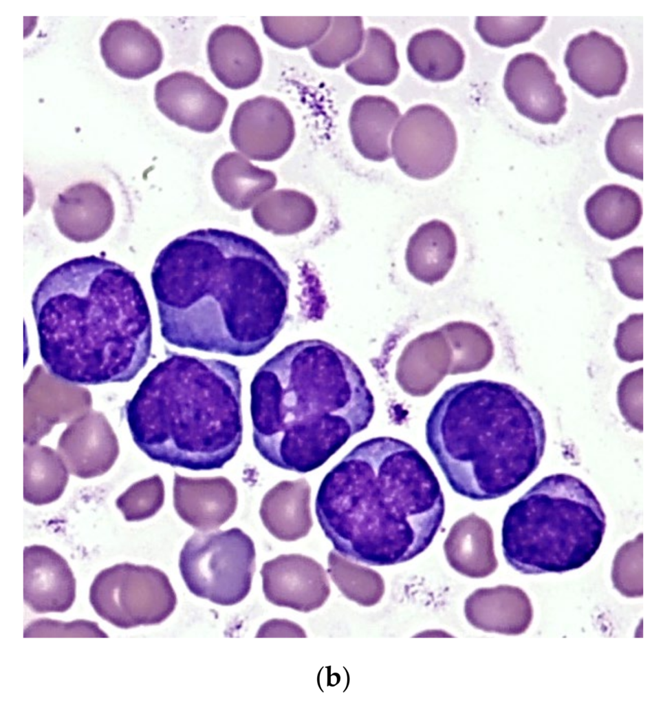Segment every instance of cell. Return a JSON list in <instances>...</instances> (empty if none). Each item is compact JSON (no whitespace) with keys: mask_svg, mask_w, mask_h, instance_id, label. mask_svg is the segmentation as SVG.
<instances>
[{"mask_svg":"<svg viewBox=\"0 0 663 705\" xmlns=\"http://www.w3.org/2000/svg\"><path fill=\"white\" fill-rule=\"evenodd\" d=\"M237 501L235 487L225 477L190 478L175 474V509L195 529L209 531L219 527L233 515Z\"/></svg>","mask_w":663,"mask_h":705,"instance_id":"cell-21","label":"cell"},{"mask_svg":"<svg viewBox=\"0 0 663 705\" xmlns=\"http://www.w3.org/2000/svg\"><path fill=\"white\" fill-rule=\"evenodd\" d=\"M237 149L249 158L270 161L283 156L295 137L294 118L285 105L274 97L257 96L237 108L230 128Z\"/></svg>","mask_w":663,"mask_h":705,"instance_id":"cell-12","label":"cell"},{"mask_svg":"<svg viewBox=\"0 0 663 705\" xmlns=\"http://www.w3.org/2000/svg\"><path fill=\"white\" fill-rule=\"evenodd\" d=\"M241 381L228 361L172 353L125 405L138 447L153 461L191 470L221 468L242 441Z\"/></svg>","mask_w":663,"mask_h":705,"instance_id":"cell-6","label":"cell"},{"mask_svg":"<svg viewBox=\"0 0 663 705\" xmlns=\"http://www.w3.org/2000/svg\"><path fill=\"white\" fill-rule=\"evenodd\" d=\"M315 508L336 551L385 566L426 549L442 523L445 503L421 454L402 440L380 436L357 445L325 475Z\"/></svg>","mask_w":663,"mask_h":705,"instance_id":"cell-2","label":"cell"},{"mask_svg":"<svg viewBox=\"0 0 663 705\" xmlns=\"http://www.w3.org/2000/svg\"><path fill=\"white\" fill-rule=\"evenodd\" d=\"M23 638H109L96 622L77 619L63 622L47 618L31 621L24 629Z\"/></svg>","mask_w":663,"mask_h":705,"instance_id":"cell-39","label":"cell"},{"mask_svg":"<svg viewBox=\"0 0 663 705\" xmlns=\"http://www.w3.org/2000/svg\"><path fill=\"white\" fill-rule=\"evenodd\" d=\"M164 501V485L155 474L131 485L116 501V507L127 521H139L153 516Z\"/></svg>","mask_w":663,"mask_h":705,"instance_id":"cell-37","label":"cell"},{"mask_svg":"<svg viewBox=\"0 0 663 705\" xmlns=\"http://www.w3.org/2000/svg\"><path fill=\"white\" fill-rule=\"evenodd\" d=\"M426 439L452 489L485 501L509 494L535 471L546 432L523 392L481 379L445 391L426 420Z\"/></svg>","mask_w":663,"mask_h":705,"instance_id":"cell-5","label":"cell"},{"mask_svg":"<svg viewBox=\"0 0 663 705\" xmlns=\"http://www.w3.org/2000/svg\"><path fill=\"white\" fill-rule=\"evenodd\" d=\"M585 213L599 235L616 240L631 233L642 215L640 196L627 187L612 184L599 188L586 201Z\"/></svg>","mask_w":663,"mask_h":705,"instance_id":"cell-28","label":"cell"},{"mask_svg":"<svg viewBox=\"0 0 663 705\" xmlns=\"http://www.w3.org/2000/svg\"><path fill=\"white\" fill-rule=\"evenodd\" d=\"M643 115L617 118L605 140L607 160L619 172L643 180Z\"/></svg>","mask_w":663,"mask_h":705,"instance_id":"cell-33","label":"cell"},{"mask_svg":"<svg viewBox=\"0 0 663 705\" xmlns=\"http://www.w3.org/2000/svg\"><path fill=\"white\" fill-rule=\"evenodd\" d=\"M69 470L58 452L36 444L23 449V498L35 505L49 504L63 494Z\"/></svg>","mask_w":663,"mask_h":705,"instance_id":"cell-30","label":"cell"},{"mask_svg":"<svg viewBox=\"0 0 663 705\" xmlns=\"http://www.w3.org/2000/svg\"><path fill=\"white\" fill-rule=\"evenodd\" d=\"M102 57L108 68L121 77L139 79L157 70L164 52L159 39L135 19L111 22L100 37Z\"/></svg>","mask_w":663,"mask_h":705,"instance_id":"cell-19","label":"cell"},{"mask_svg":"<svg viewBox=\"0 0 663 705\" xmlns=\"http://www.w3.org/2000/svg\"><path fill=\"white\" fill-rule=\"evenodd\" d=\"M444 551L451 567L467 577L483 578L498 567L492 529L486 520L473 512L453 525Z\"/></svg>","mask_w":663,"mask_h":705,"instance_id":"cell-24","label":"cell"},{"mask_svg":"<svg viewBox=\"0 0 663 705\" xmlns=\"http://www.w3.org/2000/svg\"><path fill=\"white\" fill-rule=\"evenodd\" d=\"M642 368L627 374L621 380L617 391V401L622 414L631 422L642 421Z\"/></svg>","mask_w":663,"mask_h":705,"instance_id":"cell-42","label":"cell"},{"mask_svg":"<svg viewBox=\"0 0 663 705\" xmlns=\"http://www.w3.org/2000/svg\"><path fill=\"white\" fill-rule=\"evenodd\" d=\"M457 254V240L451 227L439 220L420 226L409 240L405 253L407 270L427 284L442 280L451 269Z\"/></svg>","mask_w":663,"mask_h":705,"instance_id":"cell-27","label":"cell"},{"mask_svg":"<svg viewBox=\"0 0 663 705\" xmlns=\"http://www.w3.org/2000/svg\"><path fill=\"white\" fill-rule=\"evenodd\" d=\"M260 574L266 600L278 607L309 613L320 608L331 593L323 566L302 554H282L266 561Z\"/></svg>","mask_w":663,"mask_h":705,"instance_id":"cell-16","label":"cell"},{"mask_svg":"<svg viewBox=\"0 0 663 705\" xmlns=\"http://www.w3.org/2000/svg\"><path fill=\"white\" fill-rule=\"evenodd\" d=\"M327 563L332 581L347 599L367 607L381 600L385 585L376 571L354 563L333 550L328 554Z\"/></svg>","mask_w":663,"mask_h":705,"instance_id":"cell-34","label":"cell"},{"mask_svg":"<svg viewBox=\"0 0 663 705\" xmlns=\"http://www.w3.org/2000/svg\"><path fill=\"white\" fill-rule=\"evenodd\" d=\"M407 59L413 69L433 82L453 79L462 70L465 53L450 34L428 29L413 35L406 47Z\"/></svg>","mask_w":663,"mask_h":705,"instance_id":"cell-29","label":"cell"},{"mask_svg":"<svg viewBox=\"0 0 663 705\" xmlns=\"http://www.w3.org/2000/svg\"><path fill=\"white\" fill-rule=\"evenodd\" d=\"M210 67L226 87L240 90L260 77L263 57L254 37L241 26L224 24L216 28L207 42Z\"/></svg>","mask_w":663,"mask_h":705,"instance_id":"cell-22","label":"cell"},{"mask_svg":"<svg viewBox=\"0 0 663 705\" xmlns=\"http://www.w3.org/2000/svg\"><path fill=\"white\" fill-rule=\"evenodd\" d=\"M264 33L274 42L290 49L310 47L327 32L331 17H261Z\"/></svg>","mask_w":663,"mask_h":705,"instance_id":"cell-35","label":"cell"},{"mask_svg":"<svg viewBox=\"0 0 663 705\" xmlns=\"http://www.w3.org/2000/svg\"><path fill=\"white\" fill-rule=\"evenodd\" d=\"M253 441L280 468L323 465L369 425L373 397L343 352L319 339L291 344L266 361L250 386Z\"/></svg>","mask_w":663,"mask_h":705,"instance_id":"cell-4","label":"cell"},{"mask_svg":"<svg viewBox=\"0 0 663 705\" xmlns=\"http://www.w3.org/2000/svg\"><path fill=\"white\" fill-rule=\"evenodd\" d=\"M76 578L67 560L45 545L23 550V599L36 613H64L76 598Z\"/></svg>","mask_w":663,"mask_h":705,"instance_id":"cell-17","label":"cell"},{"mask_svg":"<svg viewBox=\"0 0 663 705\" xmlns=\"http://www.w3.org/2000/svg\"><path fill=\"white\" fill-rule=\"evenodd\" d=\"M310 486L304 478L279 482L263 496L259 514L268 532L283 541L305 537L313 522Z\"/></svg>","mask_w":663,"mask_h":705,"instance_id":"cell-25","label":"cell"},{"mask_svg":"<svg viewBox=\"0 0 663 705\" xmlns=\"http://www.w3.org/2000/svg\"><path fill=\"white\" fill-rule=\"evenodd\" d=\"M365 31L360 17H332L325 34L308 48L311 57L318 65L329 69L339 67L355 58L362 50Z\"/></svg>","mask_w":663,"mask_h":705,"instance_id":"cell-32","label":"cell"},{"mask_svg":"<svg viewBox=\"0 0 663 705\" xmlns=\"http://www.w3.org/2000/svg\"><path fill=\"white\" fill-rule=\"evenodd\" d=\"M52 213L63 235L76 242H89L110 229L115 208L105 188L94 182H82L58 194Z\"/></svg>","mask_w":663,"mask_h":705,"instance_id":"cell-20","label":"cell"},{"mask_svg":"<svg viewBox=\"0 0 663 705\" xmlns=\"http://www.w3.org/2000/svg\"><path fill=\"white\" fill-rule=\"evenodd\" d=\"M606 526L601 505L584 482L552 474L508 508L501 529L503 556L524 574L576 569L599 549Z\"/></svg>","mask_w":663,"mask_h":705,"instance_id":"cell-7","label":"cell"},{"mask_svg":"<svg viewBox=\"0 0 663 705\" xmlns=\"http://www.w3.org/2000/svg\"><path fill=\"white\" fill-rule=\"evenodd\" d=\"M607 261L619 291L631 299H642L643 247L629 248Z\"/></svg>","mask_w":663,"mask_h":705,"instance_id":"cell-38","label":"cell"},{"mask_svg":"<svg viewBox=\"0 0 663 705\" xmlns=\"http://www.w3.org/2000/svg\"><path fill=\"white\" fill-rule=\"evenodd\" d=\"M89 598L102 619L123 629L159 624L177 605L176 593L164 571L129 562L100 571L91 585Z\"/></svg>","mask_w":663,"mask_h":705,"instance_id":"cell-9","label":"cell"},{"mask_svg":"<svg viewBox=\"0 0 663 705\" xmlns=\"http://www.w3.org/2000/svg\"><path fill=\"white\" fill-rule=\"evenodd\" d=\"M363 48L345 65L346 73L356 81L366 85L386 86L398 77L400 64L395 43L384 30L369 28Z\"/></svg>","mask_w":663,"mask_h":705,"instance_id":"cell-31","label":"cell"},{"mask_svg":"<svg viewBox=\"0 0 663 705\" xmlns=\"http://www.w3.org/2000/svg\"><path fill=\"white\" fill-rule=\"evenodd\" d=\"M255 558L252 540L239 528L199 531L185 543L179 567L192 593L215 604L231 606L248 595Z\"/></svg>","mask_w":663,"mask_h":705,"instance_id":"cell-8","label":"cell"},{"mask_svg":"<svg viewBox=\"0 0 663 705\" xmlns=\"http://www.w3.org/2000/svg\"><path fill=\"white\" fill-rule=\"evenodd\" d=\"M400 116L396 104L385 96L365 95L356 99L350 110L349 127L357 151L373 161L390 158L389 136Z\"/></svg>","mask_w":663,"mask_h":705,"instance_id":"cell-26","label":"cell"},{"mask_svg":"<svg viewBox=\"0 0 663 705\" xmlns=\"http://www.w3.org/2000/svg\"><path fill=\"white\" fill-rule=\"evenodd\" d=\"M57 452L70 474L91 478L110 470L120 449L117 436L106 418L93 412L77 419L63 431Z\"/></svg>","mask_w":663,"mask_h":705,"instance_id":"cell-18","label":"cell"},{"mask_svg":"<svg viewBox=\"0 0 663 705\" xmlns=\"http://www.w3.org/2000/svg\"><path fill=\"white\" fill-rule=\"evenodd\" d=\"M642 322V313H637L618 324L614 344L620 359L630 363L643 359Z\"/></svg>","mask_w":663,"mask_h":705,"instance_id":"cell-41","label":"cell"},{"mask_svg":"<svg viewBox=\"0 0 663 705\" xmlns=\"http://www.w3.org/2000/svg\"><path fill=\"white\" fill-rule=\"evenodd\" d=\"M391 154L408 176L435 178L451 165L457 148L455 128L447 114L431 104L410 107L391 136Z\"/></svg>","mask_w":663,"mask_h":705,"instance_id":"cell-11","label":"cell"},{"mask_svg":"<svg viewBox=\"0 0 663 705\" xmlns=\"http://www.w3.org/2000/svg\"><path fill=\"white\" fill-rule=\"evenodd\" d=\"M464 613L474 627L508 635L525 632L533 618L528 595L511 585L477 589L466 598Z\"/></svg>","mask_w":663,"mask_h":705,"instance_id":"cell-23","label":"cell"},{"mask_svg":"<svg viewBox=\"0 0 663 705\" xmlns=\"http://www.w3.org/2000/svg\"><path fill=\"white\" fill-rule=\"evenodd\" d=\"M564 63L572 81L598 98L618 95L627 80L624 49L611 36L595 30L569 42Z\"/></svg>","mask_w":663,"mask_h":705,"instance_id":"cell-15","label":"cell"},{"mask_svg":"<svg viewBox=\"0 0 663 705\" xmlns=\"http://www.w3.org/2000/svg\"><path fill=\"white\" fill-rule=\"evenodd\" d=\"M257 637L307 638V635L304 629L294 622L274 619L261 627Z\"/></svg>","mask_w":663,"mask_h":705,"instance_id":"cell-43","label":"cell"},{"mask_svg":"<svg viewBox=\"0 0 663 705\" xmlns=\"http://www.w3.org/2000/svg\"><path fill=\"white\" fill-rule=\"evenodd\" d=\"M613 587L624 596L639 598L643 595L642 555L629 556L620 549L611 570Z\"/></svg>","mask_w":663,"mask_h":705,"instance_id":"cell-40","label":"cell"},{"mask_svg":"<svg viewBox=\"0 0 663 705\" xmlns=\"http://www.w3.org/2000/svg\"><path fill=\"white\" fill-rule=\"evenodd\" d=\"M476 355L464 323L450 322L407 344L398 362L396 379L406 392L424 396L448 374L475 371Z\"/></svg>","mask_w":663,"mask_h":705,"instance_id":"cell-10","label":"cell"},{"mask_svg":"<svg viewBox=\"0 0 663 705\" xmlns=\"http://www.w3.org/2000/svg\"><path fill=\"white\" fill-rule=\"evenodd\" d=\"M157 109L178 125L210 133L222 123L228 107L227 98L203 77L177 71L160 79L155 86Z\"/></svg>","mask_w":663,"mask_h":705,"instance_id":"cell-14","label":"cell"},{"mask_svg":"<svg viewBox=\"0 0 663 705\" xmlns=\"http://www.w3.org/2000/svg\"><path fill=\"white\" fill-rule=\"evenodd\" d=\"M47 370L78 385L128 382L151 355L149 308L134 273L96 255L50 271L32 297Z\"/></svg>","mask_w":663,"mask_h":705,"instance_id":"cell-3","label":"cell"},{"mask_svg":"<svg viewBox=\"0 0 663 705\" xmlns=\"http://www.w3.org/2000/svg\"><path fill=\"white\" fill-rule=\"evenodd\" d=\"M503 89L517 112L534 122L557 124L566 113L563 87L547 61L536 53L519 54L510 61Z\"/></svg>","mask_w":663,"mask_h":705,"instance_id":"cell-13","label":"cell"},{"mask_svg":"<svg viewBox=\"0 0 663 705\" xmlns=\"http://www.w3.org/2000/svg\"><path fill=\"white\" fill-rule=\"evenodd\" d=\"M160 332L183 348L248 357L284 326L290 279L261 244L200 229L169 242L151 273Z\"/></svg>","mask_w":663,"mask_h":705,"instance_id":"cell-1","label":"cell"},{"mask_svg":"<svg viewBox=\"0 0 663 705\" xmlns=\"http://www.w3.org/2000/svg\"><path fill=\"white\" fill-rule=\"evenodd\" d=\"M547 17H477L475 28L486 43L508 48L528 41L545 25Z\"/></svg>","mask_w":663,"mask_h":705,"instance_id":"cell-36","label":"cell"}]
</instances>
